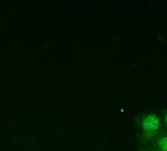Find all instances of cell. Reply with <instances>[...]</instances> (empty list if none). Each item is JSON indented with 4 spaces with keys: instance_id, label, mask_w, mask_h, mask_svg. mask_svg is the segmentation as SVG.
Listing matches in <instances>:
<instances>
[{
    "instance_id": "obj_1",
    "label": "cell",
    "mask_w": 167,
    "mask_h": 151,
    "mask_svg": "<svg viewBox=\"0 0 167 151\" xmlns=\"http://www.w3.org/2000/svg\"><path fill=\"white\" fill-rule=\"evenodd\" d=\"M135 128L137 130L136 139L140 147L151 144L157 137L164 131L162 118L153 111L143 112L135 117Z\"/></svg>"
},
{
    "instance_id": "obj_2",
    "label": "cell",
    "mask_w": 167,
    "mask_h": 151,
    "mask_svg": "<svg viewBox=\"0 0 167 151\" xmlns=\"http://www.w3.org/2000/svg\"><path fill=\"white\" fill-rule=\"evenodd\" d=\"M151 144L155 151H167V131L159 134Z\"/></svg>"
},
{
    "instance_id": "obj_3",
    "label": "cell",
    "mask_w": 167,
    "mask_h": 151,
    "mask_svg": "<svg viewBox=\"0 0 167 151\" xmlns=\"http://www.w3.org/2000/svg\"><path fill=\"white\" fill-rule=\"evenodd\" d=\"M162 123H163V127L166 128L167 131V110L163 114V117H162Z\"/></svg>"
},
{
    "instance_id": "obj_4",
    "label": "cell",
    "mask_w": 167,
    "mask_h": 151,
    "mask_svg": "<svg viewBox=\"0 0 167 151\" xmlns=\"http://www.w3.org/2000/svg\"><path fill=\"white\" fill-rule=\"evenodd\" d=\"M140 151H155L153 147H141L140 148Z\"/></svg>"
}]
</instances>
